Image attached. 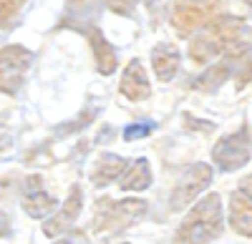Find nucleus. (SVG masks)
Instances as JSON below:
<instances>
[{
    "mask_svg": "<svg viewBox=\"0 0 252 244\" xmlns=\"http://www.w3.org/2000/svg\"><path fill=\"white\" fill-rule=\"evenodd\" d=\"M222 199L209 194L187 214L172 244H209L222 234Z\"/></svg>",
    "mask_w": 252,
    "mask_h": 244,
    "instance_id": "1",
    "label": "nucleus"
},
{
    "mask_svg": "<svg viewBox=\"0 0 252 244\" xmlns=\"http://www.w3.org/2000/svg\"><path fill=\"white\" fill-rule=\"evenodd\" d=\"M245 33V23L240 18L224 15L220 20H212L202 28V33L192 40L189 46V55H192L194 63H207L215 55H220L222 51L240 46V38Z\"/></svg>",
    "mask_w": 252,
    "mask_h": 244,
    "instance_id": "2",
    "label": "nucleus"
},
{
    "mask_svg": "<svg viewBox=\"0 0 252 244\" xmlns=\"http://www.w3.org/2000/svg\"><path fill=\"white\" fill-rule=\"evenodd\" d=\"M144 214H146V201H141V199H124V201L103 199V201H98V209H96L91 229L96 234L129 229Z\"/></svg>",
    "mask_w": 252,
    "mask_h": 244,
    "instance_id": "3",
    "label": "nucleus"
},
{
    "mask_svg": "<svg viewBox=\"0 0 252 244\" xmlns=\"http://www.w3.org/2000/svg\"><path fill=\"white\" fill-rule=\"evenodd\" d=\"M250 156H252V141H250V131L245 126L235 134L220 138L217 146L212 149V159L222 171H235V169L245 166Z\"/></svg>",
    "mask_w": 252,
    "mask_h": 244,
    "instance_id": "4",
    "label": "nucleus"
},
{
    "mask_svg": "<svg viewBox=\"0 0 252 244\" xmlns=\"http://www.w3.org/2000/svg\"><path fill=\"white\" fill-rule=\"evenodd\" d=\"M33 63V53L23 46H5L0 51V91L15 93L23 83V73Z\"/></svg>",
    "mask_w": 252,
    "mask_h": 244,
    "instance_id": "5",
    "label": "nucleus"
},
{
    "mask_svg": "<svg viewBox=\"0 0 252 244\" xmlns=\"http://www.w3.org/2000/svg\"><path fill=\"white\" fill-rule=\"evenodd\" d=\"M212 184V169H209L207 164H194V166H189L182 179H179V184L177 189L172 191V199H169V207L174 212L184 209L187 204H192V201Z\"/></svg>",
    "mask_w": 252,
    "mask_h": 244,
    "instance_id": "6",
    "label": "nucleus"
},
{
    "mask_svg": "<svg viewBox=\"0 0 252 244\" xmlns=\"http://www.w3.org/2000/svg\"><path fill=\"white\" fill-rule=\"evenodd\" d=\"M71 23H76L73 28H78V30H83V35L89 38V43H91V48H94V55H96V66H98V71L103 73V76H111L114 71H116V53H114V48L109 46V40L101 35V30L94 26V23H86V20H63V28H71Z\"/></svg>",
    "mask_w": 252,
    "mask_h": 244,
    "instance_id": "7",
    "label": "nucleus"
},
{
    "mask_svg": "<svg viewBox=\"0 0 252 244\" xmlns=\"http://www.w3.org/2000/svg\"><path fill=\"white\" fill-rule=\"evenodd\" d=\"M20 194H23V209H26V214L33 217V219H40V217L51 214L53 207H56V199L46 191L43 179H40L38 174L26 176Z\"/></svg>",
    "mask_w": 252,
    "mask_h": 244,
    "instance_id": "8",
    "label": "nucleus"
},
{
    "mask_svg": "<svg viewBox=\"0 0 252 244\" xmlns=\"http://www.w3.org/2000/svg\"><path fill=\"white\" fill-rule=\"evenodd\" d=\"M215 13H217V3H177L172 13V23L182 35H189L194 28L207 23V18Z\"/></svg>",
    "mask_w": 252,
    "mask_h": 244,
    "instance_id": "9",
    "label": "nucleus"
},
{
    "mask_svg": "<svg viewBox=\"0 0 252 244\" xmlns=\"http://www.w3.org/2000/svg\"><path fill=\"white\" fill-rule=\"evenodd\" d=\"M81 204H83V194H81L78 187H73L71 194H68V199L63 201V207L43 224L46 237H58V234H63V232H68V229L76 224V217L81 214Z\"/></svg>",
    "mask_w": 252,
    "mask_h": 244,
    "instance_id": "10",
    "label": "nucleus"
},
{
    "mask_svg": "<svg viewBox=\"0 0 252 244\" xmlns=\"http://www.w3.org/2000/svg\"><path fill=\"white\" fill-rule=\"evenodd\" d=\"M119 91L129 98V101H141V98L149 96V78H146V71H144V66H141V60L134 58L131 63L124 68Z\"/></svg>",
    "mask_w": 252,
    "mask_h": 244,
    "instance_id": "11",
    "label": "nucleus"
},
{
    "mask_svg": "<svg viewBox=\"0 0 252 244\" xmlns=\"http://www.w3.org/2000/svg\"><path fill=\"white\" fill-rule=\"evenodd\" d=\"M229 224L242 237H252V199L240 189L229 199Z\"/></svg>",
    "mask_w": 252,
    "mask_h": 244,
    "instance_id": "12",
    "label": "nucleus"
},
{
    "mask_svg": "<svg viewBox=\"0 0 252 244\" xmlns=\"http://www.w3.org/2000/svg\"><path fill=\"white\" fill-rule=\"evenodd\" d=\"M152 184V169L146 159H134L126 164L121 179H119V189L121 191H144Z\"/></svg>",
    "mask_w": 252,
    "mask_h": 244,
    "instance_id": "13",
    "label": "nucleus"
},
{
    "mask_svg": "<svg viewBox=\"0 0 252 244\" xmlns=\"http://www.w3.org/2000/svg\"><path fill=\"white\" fill-rule=\"evenodd\" d=\"M179 51L172 46V43H159L154 51H152V66H154V73L159 81L169 83L174 78L177 68H179Z\"/></svg>",
    "mask_w": 252,
    "mask_h": 244,
    "instance_id": "14",
    "label": "nucleus"
},
{
    "mask_svg": "<svg viewBox=\"0 0 252 244\" xmlns=\"http://www.w3.org/2000/svg\"><path fill=\"white\" fill-rule=\"evenodd\" d=\"M126 164H129V161L116 156V154H101L96 159L94 171H91V181H94L96 187H106V184H111V181L121 179Z\"/></svg>",
    "mask_w": 252,
    "mask_h": 244,
    "instance_id": "15",
    "label": "nucleus"
},
{
    "mask_svg": "<svg viewBox=\"0 0 252 244\" xmlns=\"http://www.w3.org/2000/svg\"><path fill=\"white\" fill-rule=\"evenodd\" d=\"M232 60H220V63H215V66H209L197 81H194V88H199V91H217L224 81L232 76Z\"/></svg>",
    "mask_w": 252,
    "mask_h": 244,
    "instance_id": "16",
    "label": "nucleus"
},
{
    "mask_svg": "<svg viewBox=\"0 0 252 244\" xmlns=\"http://www.w3.org/2000/svg\"><path fill=\"white\" fill-rule=\"evenodd\" d=\"M98 111H101V106H98V104H89V106L83 108V111H81V113H78L76 118L66 121V124H61V129L56 131V136L66 138V136H71V134H78V131H83L86 126H91L94 121H96Z\"/></svg>",
    "mask_w": 252,
    "mask_h": 244,
    "instance_id": "17",
    "label": "nucleus"
},
{
    "mask_svg": "<svg viewBox=\"0 0 252 244\" xmlns=\"http://www.w3.org/2000/svg\"><path fill=\"white\" fill-rule=\"evenodd\" d=\"M23 13V3H15V0H8V3H0V28L10 30L15 26V20Z\"/></svg>",
    "mask_w": 252,
    "mask_h": 244,
    "instance_id": "18",
    "label": "nucleus"
},
{
    "mask_svg": "<svg viewBox=\"0 0 252 244\" xmlns=\"http://www.w3.org/2000/svg\"><path fill=\"white\" fill-rule=\"evenodd\" d=\"M154 131V121H141V124H129L124 129V141H136V138H144Z\"/></svg>",
    "mask_w": 252,
    "mask_h": 244,
    "instance_id": "19",
    "label": "nucleus"
},
{
    "mask_svg": "<svg viewBox=\"0 0 252 244\" xmlns=\"http://www.w3.org/2000/svg\"><path fill=\"white\" fill-rule=\"evenodd\" d=\"M250 78H252V55L245 60V66H242V71H240V86H242V83H247Z\"/></svg>",
    "mask_w": 252,
    "mask_h": 244,
    "instance_id": "20",
    "label": "nucleus"
},
{
    "mask_svg": "<svg viewBox=\"0 0 252 244\" xmlns=\"http://www.w3.org/2000/svg\"><path fill=\"white\" fill-rule=\"evenodd\" d=\"M240 191H242V194H247V196L252 199V174H250L247 179H242V184H240Z\"/></svg>",
    "mask_w": 252,
    "mask_h": 244,
    "instance_id": "21",
    "label": "nucleus"
},
{
    "mask_svg": "<svg viewBox=\"0 0 252 244\" xmlns=\"http://www.w3.org/2000/svg\"><path fill=\"white\" fill-rule=\"evenodd\" d=\"M8 227H10V221H8V217H5L3 212H0V234H8V232H10Z\"/></svg>",
    "mask_w": 252,
    "mask_h": 244,
    "instance_id": "22",
    "label": "nucleus"
},
{
    "mask_svg": "<svg viewBox=\"0 0 252 244\" xmlns=\"http://www.w3.org/2000/svg\"><path fill=\"white\" fill-rule=\"evenodd\" d=\"M56 244H73V242H68V239H61V242H56Z\"/></svg>",
    "mask_w": 252,
    "mask_h": 244,
    "instance_id": "23",
    "label": "nucleus"
}]
</instances>
